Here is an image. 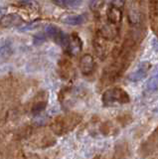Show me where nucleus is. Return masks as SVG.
<instances>
[{
  "label": "nucleus",
  "mask_w": 158,
  "mask_h": 159,
  "mask_svg": "<svg viewBox=\"0 0 158 159\" xmlns=\"http://www.w3.org/2000/svg\"><path fill=\"white\" fill-rule=\"evenodd\" d=\"M139 33V31L128 32L121 46L113 50L112 62L103 70L102 81L106 84H111L128 68L135 56L138 45L141 42L142 37Z\"/></svg>",
  "instance_id": "nucleus-1"
},
{
  "label": "nucleus",
  "mask_w": 158,
  "mask_h": 159,
  "mask_svg": "<svg viewBox=\"0 0 158 159\" xmlns=\"http://www.w3.org/2000/svg\"><path fill=\"white\" fill-rule=\"evenodd\" d=\"M82 117L77 113H70L58 117L52 124V129L58 135H62L75 128L81 122Z\"/></svg>",
  "instance_id": "nucleus-2"
},
{
  "label": "nucleus",
  "mask_w": 158,
  "mask_h": 159,
  "mask_svg": "<svg viewBox=\"0 0 158 159\" xmlns=\"http://www.w3.org/2000/svg\"><path fill=\"white\" fill-rule=\"evenodd\" d=\"M102 103L105 107H113L117 104H125L130 101L128 93L121 88L106 89L102 93Z\"/></svg>",
  "instance_id": "nucleus-3"
},
{
  "label": "nucleus",
  "mask_w": 158,
  "mask_h": 159,
  "mask_svg": "<svg viewBox=\"0 0 158 159\" xmlns=\"http://www.w3.org/2000/svg\"><path fill=\"white\" fill-rule=\"evenodd\" d=\"M45 33L48 38H50L55 43L59 44L65 50L67 49L70 35H67L65 32H63L60 28L54 26V25H48L45 28Z\"/></svg>",
  "instance_id": "nucleus-4"
},
{
  "label": "nucleus",
  "mask_w": 158,
  "mask_h": 159,
  "mask_svg": "<svg viewBox=\"0 0 158 159\" xmlns=\"http://www.w3.org/2000/svg\"><path fill=\"white\" fill-rule=\"evenodd\" d=\"M151 68V65L149 62L147 61H144V62H141L139 63L136 66V68L133 70V71L128 75V81L130 82H139L141 81V80L144 79L146 76L148 72H149V70Z\"/></svg>",
  "instance_id": "nucleus-5"
},
{
  "label": "nucleus",
  "mask_w": 158,
  "mask_h": 159,
  "mask_svg": "<svg viewBox=\"0 0 158 159\" xmlns=\"http://www.w3.org/2000/svg\"><path fill=\"white\" fill-rule=\"evenodd\" d=\"M157 149H158V127L150 134V136H148L146 141L143 143V145L141 147V153L147 156L154 153Z\"/></svg>",
  "instance_id": "nucleus-6"
},
{
  "label": "nucleus",
  "mask_w": 158,
  "mask_h": 159,
  "mask_svg": "<svg viewBox=\"0 0 158 159\" xmlns=\"http://www.w3.org/2000/svg\"><path fill=\"white\" fill-rule=\"evenodd\" d=\"M149 19L152 31L158 36V0H149Z\"/></svg>",
  "instance_id": "nucleus-7"
},
{
  "label": "nucleus",
  "mask_w": 158,
  "mask_h": 159,
  "mask_svg": "<svg viewBox=\"0 0 158 159\" xmlns=\"http://www.w3.org/2000/svg\"><path fill=\"white\" fill-rule=\"evenodd\" d=\"M82 48H83V42L81 38L79 37V35L76 33H73L72 35H70L69 44L66 49L68 53L72 55V56H76V55H78L82 51Z\"/></svg>",
  "instance_id": "nucleus-8"
},
{
  "label": "nucleus",
  "mask_w": 158,
  "mask_h": 159,
  "mask_svg": "<svg viewBox=\"0 0 158 159\" xmlns=\"http://www.w3.org/2000/svg\"><path fill=\"white\" fill-rule=\"evenodd\" d=\"M23 18L16 13H11L8 15H4V16L0 20V25L2 27L5 28H10V27H15V26H20L23 23Z\"/></svg>",
  "instance_id": "nucleus-9"
},
{
  "label": "nucleus",
  "mask_w": 158,
  "mask_h": 159,
  "mask_svg": "<svg viewBox=\"0 0 158 159\" xmlns=\"http://www.w3.org/2000/svg\"><path fill=\"white\" fill-rule=\"evenodd\" d=\"M116 26H117L116 24H112L111 22L102 25L100 30V36L102 37L103 39H106V41L115 40L118 33V29L116 28Z\"/></svg>",
  "instance_id": "nucleus-10"
},
{
  "label": "nucleus",
  "mask_w": 158,
  "mask_h": 159,
  "mask_svg": "<svg viewBox=\"0 0 158 159\" xmlns=\"http://www.w3.org/2000/svg\"><path fill=\"white\" fill-rule=\"evenodd\" d=\"M95 60L90 54H86L80 60V69L84 75H90L95 70Z\"/></svg>",
  "instance_id": "nucleus-11"
},
{
  "label": "nucleus",
  "mask_w": 158,
  "mask_h": 159,
  "mask_svg": "<svg viewBox=\"0 0 158 159\" xmlns=\"http://www.w3.org/2000/svg\"><path fill=\"white\" fill-rule=\"evenodd\" d=\"M106 16L108 22L118 25L122 20V11L120 10V8L111 5L106 11Z\"/></svg>",
  "instance_id": "nucleus-12"
},
{
  "label": "nucleus",
  "mask_w": 158,
  "mask_h": 159,
  "mask_svg": "<svg viewBox=\"0 0 158 159\" xmlns=\"http://www.w3.org/2000/svg\"><path fill=\"white\" fill-rule=\"evenodd\" d=\"M13 53V45L11 40L9 39H0V60L7 59Z\"/></svg>",
  "instance_id": "nucleus-13"
},
{
  "label": "nucleus",
  "mask_w": 158,
  "mask_h": 159,
  "mask_svg": "<svg viewBox=\"0 0 158 159\" xmlns=\"http://www.w3.org/2000/svg\"><path fill=\"white\" fill-rule=\"evenodd\" d=\"M85 16L81 14H72V15H67L63 19L62 22L66 23L68 25H72V26H77V25H81L85 22Z\"/></svg>",
  "instance_id": "nucleus-14"
},
{
  "label": "nucleus",
  "mask_w": 158,
  "mask_h": 159,
  "mask_svg": "<svg viewBox=\"0 0 158 159\" xmlns=\"http://www.w3.org/2000/svg\"><path fill=\"white\" fill-rule=\"evenodd\" d=\"M106 40L103 39L102 37L100 36V38H97L95 40V47H96V52L100 56V58L103 59L106 56L107 53V45L106 43Z\"/></svg>",
  "instance_id": "nucleus-15"
},
{
  "label": "nucleus",
  "mask_w": 158,
  "mask_h": 159,
  "mask_svg": "<svg viewBox=\"0 0 158 159\" xmlns=\"http://www.w3.org/2000/svg\"><path fill=\"white\" fill-rule=\"evenodd\" d=\"M128 20H129V23L131 25H134V26H137V25L140 24L141 14L139 10H138V8L131 7L129 9V12H128Z\"/></svg>",
  "instance_id": "nucleus-16"
},
{
  "label": "nucleus",
  "mask_w": 158,
  "mask_h": 159,
  "mask_svg": "<svg viewBox=\"0 0 158 159\" xmlns=\"http://www.w3.org/2000/svg\"><path fill=\"white\" fill-rule=\"evenodd\" d=\"M145 89L148 92L158 91V72L155 73L149 80H148L145 84Z\"/></svg>",
  "instance_id": "nucleus-17"
},
{
  "label": "nucleus",
  "mask_w": 158,
  "mask_h": 159,
  "mask_svg": "<svg viewBox=\"0 0 158 159\" xmlns=\"http://www.w3.org/2000/svg\"><path fill=\"white\" fill-rule=\"evenodd\" d=\"M18 5L22 8L30 10H36L39 8V5L35 0H19Z\"/></svg>",
  "instance_id": "nucleus-18"
},
{
  "label": "nucleus",
  "mask_w": 158,
  "mask_h": 159,
  "mask_svg": "<svg viewBox=\"0 0 158 159\" xmlns=\"http://www.w3.org/2000/svg\"><path fill=\"white\" fill-rule=\"evenodd\" d=\"M46 106H47V101H40V102H37L35 104H34L33 107V109L32 111L34 114H39L41 113L44 109L46 108Z\"/></svg>",
  "instance_id": "nucleus-19"
},
{
  "label": "nucleus",
  "mask_w": 158,
  "mask_h": 159,
  "mask_svg": "<svg viewBox=\"0 0 158 159\" xmlns=\"http://www.w3.org/2000/svg\"><path fill=\"white\" fill-rule=\"evenodd\" d=\"M47 35L46 33H37L34 35V37H33V44L34 45H36V46H39V45H41L43 44L44 42L47 40Z\"/></svg>",
  "instance_id": "nucleus-20"
},
{
  "label": "nucleus",
  "mask_w": 158,
  "mask_h": 159,
  "mask_svg": "<svg viewBox=\"0 0 158 159\" xmlns=\"http://www.w3.org/2000/svg\"><path fill=\"white\" fill-rule=\"evenodd\" d=\"M83 0H65V8H73L78 7L82 3Z\"/></svg>",
  "instance_id": "nucleus-21"
},
{
  "label": "nucleus",
  "mask_w": 158,
  "mask_h": 159,
  "mask_svg": "<svg viewBox=\"0 0 158 159\" xmlns=\"http://www.w3.org/2000/svg\"><path fill=\"white\" fill-rule=\"evenodd\" d=\"M38 26H39V25L36 22H32V23L25 24L23 27H19V30H20V31H26V30H31V29L38 27Z\"/></svg>",
  "instance_id": "nucleus-22"
},
{
  "label": "nucleus",
  "mask_w": 158,
  "mask_h": 159,
  "mask_svg": "<svg viewBox=\"0 0 158 159\" xmlns=\"http://www.w3.org/2000/svg\"><path fill=\"white\" fill-rule=\"evenodd\" d=\"M102 4H103V0H92L91 7L93 10H97L102 6Z\"/></svg>",
  "instance_id": "nucleus-23"
},
{
  "label": "nucleus",
  "mask_w": 158,
  "mask_h": 159,
  "mask_svg": "<svg viewBox=\"0 0 158 159\" xmlns=\"http://www.w3.org/2000/svg\"><path fill=\"white\" fill-rule=\"evenodd\" d=\"M125 0H111V5L113 6H116L118 8H121L124 6Z\"/></svg>",
  "instance_id": "nucleus-24"
},
{
  "label": "nucleus",
  "mask_w": 158,
  "mask_h": 159,
  "mask_svg": "<svg viewBox=\"0 0 158 159\" xmlns=\"http://www.w3.org/2000/svg\"><path fill=\"white\" fill-rule=\"evenodd\" d=\"M52 1H53V3L58 5V6L65 8V0H52Z\"/></svg>",
  "instance_id": "nucleus-25"
},
{
  "label": "nucleus",
  "mask_w": 158,
  "mask_h": 159,
  "mask_svg": "<svg viewBox=\"0 0 158 159\" xmlns=\"http://www.w3.org/2000/svg\"><path fill=\"white\" fill-rule=\"evenodd\" d=\"M5 15V9L3 8H0V20H1V18Z\"/></svg>",
  "instance_id": "nucleus-26"
}]
</instances>
